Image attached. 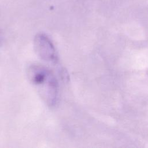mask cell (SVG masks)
<instances>
[{
	"instance_id": "1",
	"label": "cell",
	"mask_w": 148,
	"mask_h": 148,
	"mask_svg": "<svg viewBox=\"0 0 148 148\" xmlns=\"http://www.w3.org/2000/svg\"><path fill=\"white\" fill-rule=\"evenodd\" d=\"M27 73L30 82L44 102L49 106H54L58 99V87L53 73L40 65L29 66Z\"/></svg>"
},
{
	"instance_id": "2",
	"label": "cell",
	"mask_w": 148,
	"mask_h": 148,
	"mask_svg": "<svg viewBox=\"0 0 148 148\" xmlns=\"http://www.w3.org/2000/svg\"><path fill=\"white\" fill-rule=\"evenodd\" d=\"M34 48L38 56L43 60L56 64L58 61L57 54L53 44L44 34H38L34 39Z\"/></svg>"
}]
</instances>
